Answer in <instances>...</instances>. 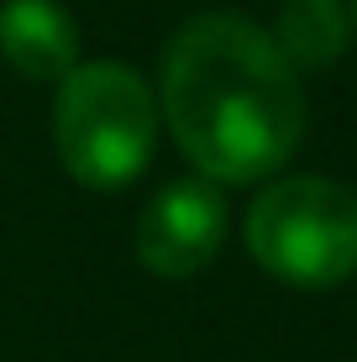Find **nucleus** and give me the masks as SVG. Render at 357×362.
<instances>
[{
    "label": "nucleus",
    "mask_w": 357,
    "mask_h": 362,
    "mask_svg": "<svg viewBox=\"0 0 357 362\" xmlns=\"http://www.w3.org/2000/svg\"><path fill=\"white\" fill-rule=\"evenodd\" d=\"M163 121L211 184H257L305 136L300 69L237 11L189 16L163 53Z\"/></svg>",
    "instance_id": "nucleus-1"
},
{
    "label": "nucleus",
    "mask_w": 357,
    "mask_h": 362,
    "mask_svg": "<svg viewBox=\"0 0 357 362\" xmlns=\"http://www.w3.org/2000/svg\"><path fill=\"white\" fill-rule=\"evenodd\" d=\"M0 58L21 79H64L79 64V21L58 0H6L0 6Z\"/></svg>",
    "instance_id": "nucleus-5"
},
{
    "label": "nucleus",
    "mask_w": 357,
    "mask_h": 362,
    "mask_svg": "<svg viewBox=\"0 0 357 362\" xmlns=\"http://www.w3.org/2000/svg\"><path fill=\"white\" fill-rule=\"evenodd\" d=\"M58 158L84 189H127L158 147V100L131 64H74L53 95Z\"/></svg>",
    "instance_id": "nucleus-2"
},
{
    "label": "nucleus",
    "mask_w": 357,
    "mask_h": 362,
    "mask_svg": "<svg viewBox=\"0 0 357 362\" xmlns=\"http://www.w3.org/2000/svg\"><path fill=\"white\" fill-rule=\"evenodd\" d=\"M347 32H352V21L341 11V0H284L279 32H268V37L279 42V53L294 69H326L341 58Z\"/></svg>",
    "instance_id": "nucleus-6"
},
{
    "label": "nucleus",
    "mask_w": 357,
    "mask_h": 362,
    "mask_svg": "<svg viewBox=\"0 0 357 362\" xmlns=\"http://www.w3.org/2000/svg\"><path fill=\"white\" fill-rule=\"evenodd\" d=\"M226 226V194L211 179H174L137 216V263L158 279H189L216 263Z\"/></svg>",
    "instance_id": "nucleus-4"
},
{
    "label": "nucleus",
    "mask_w": 357,
    "mask_h": 362,
    "mask_svg": "<svg viewBox=\"0 0 357 362\" xmlns=\"http://www.w3.org/2000/svg\"><path fill=\"white\" fill-rule=\"evenodd\" d=\"M247 252L289 289H336L357 273V194L336 179H279L247 210Z\"/></svg>",
    "instance_id": "nucleus-3"
},
{
    "label": "nucleus",
    "mask_w": 357,
    "mask_h": 362,
    "mask_svg": "<svg viewBox=\"0 0 357 362\" xmlns=\"http://www.w3.org/2000/svg\"><path fill=\"white\" fill-rule=\"evenodd\" d=\"M352 27H357V0H352Z\"/></svg>",
    "instance_id": "nucleus-7"
}]
</instances>
